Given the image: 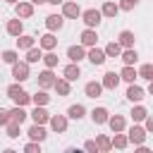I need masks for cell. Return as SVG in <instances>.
I'll return each instance as SVG.
<instances>
[{"label": "cell", "instance_id": "6da1fadb", "mask_svg": "<svg viewBox=\"0 0 153 153\" xmlns=\"http://www.w3.org/2000/svg\"><path fill=\"white\" fill-rule=\"evenodd\" d=\"M7 98H10L14 105H22V108L31 103V93H26V91H24V86H22L19 81H14V84H10V86H7Z\"/></svg>", "mask_w": 153, "mask_h": 153}, {"label": "cell", "instance_id": "7a4b0ae2", "mask_svg": "<svg viewBox=\"0 0 153 153\" xmlns=\"http://www.w3.org/2000/svg\"><path fill=\"white\" fill-rule=\"evenodd\" d=\"M10 67H12V79L19 81V84H24V81L31 76V69H29V62H26V60H17V62H12Z\"/></svg>", "mask_w": 153, "mask_h": 153}, {"label": "cell", "instance_id": "3957f363", "mask_svg": "<svg viewBox=\"0 0 153 153\" xmlns=\"http://www.w3.org/2000/svg\"><path fill=\"white\" fill-rule=\"evenodd\" d=\"M127 131V141L129 143H134V146H139V143H146V136H148V131L139 124V122H134L129 129H124Z\"/></svg>", "mask_w": 153, "mask_h": 153}, {"label": "cell", "instance_id": "277c9868", "mask_svg": "<svg viewBox=\"0 0 153 153\" xmlns=\"http://www.w3.org/2000/svg\"><path fill=\"white\" fill-rule=\"evenodd\" d=\"M81 22L88 26V29H98L100 26V22H103V14H100V10H96V7H91V10H81Z\"/></svg>", "mask_w": 153, "mask_h": 153}, {"label": "cell", "instance_id": "5b68a950", "mask_svg": "<svg viewBox=\"0 0 153 153\" xmlns=\"http://www.w3.org/2000/svg\"><path fill=\"white\" fill-rule=\"evenodd\" d=\"M48 127H50L55 134H65L67 127H69V120H67V115H50V117H48Z\"/></svg>", "mask_w": 153, "mask_h": 153}, {"label": "cell", "instance_id": "8992f818", "mask_svg": "<svg viewBox=\"0 0 153 153\" xmlns=\"http://www.w3.org/2000/svg\"><path fill=\"white\" fill-rule=\"evenodd\" d=\"M86 60L93 65V67H100V65H105V53H103V48H98V45H91V48H86Z\"/></svg>", "mask_w": 153, "mask_h": 153}, {"label": "cell", "instance_id": "52a82bcc", "mask_svg": "<svg viewBox=\"0 0 153 153\" xmlns=\"http://www.w3.org/2000/svg\"><path fill=\"white\" fill-rule=\"evenodd\" d=\"M14 14H17L19 19H31V17H33V5H31L29 0H17V2H14Z\"/></svg>", "mask_w": 153, "mask_h": 153}, {"label": "cell", "instance_id": "ba28073f", "mask_svg": "<svg viewBox=\"0 0 153 153\" xmlns=\"http://www.w3.org/2000/svg\"><path fill=\"white\" fill-rule=\"evenodd\" d=\"M55 79H57V74L50 69V67H45L43 72H38V88H53V84H55Z\"/></svg>", "mask_w": 153, "mask_h": 153}, {"label": "cell", "instance_id": "9c48e42d", "mask_svg": "<svg viewBox=\"0 0 153 153\" xmlns=\"http://www.w3.org/2000/svg\"><path fill=\"white\" fill-rule=\"evenodd\" d=\"M26 136H29V141H38V143H43L45 139H48V131H45V124H31L29 127V131H26Z\"/></svg>", "mask_w": 153, "mask_h": 153}, {"label": "cell", "instance_id": "30bf717a", "mask_svg": "<svg viewBox=\"0 0 153 153\" xmlns=\"http://www.w3.org/2000/svg\"><path fill=\"white\" fill-rule=\"evenodd\" d=\"M65 19H79V14H81V7L76 5V2H72V0H65L62 2V12H60Z\"/></svg>", "mask_w": 153, "mask_h": 153}, {"label": "cell", "instance_id": "8fae6325", "mask_svg": "<svg viewBox=\"0 0 153 153\" xmlns=\"http://www.w3.org/2000/svg\"><path fill=\"white\" fill-rule=\"evenodd\" d=\"M100 86H103V91H115L120 86V74L117 72H105L103 79H100Z\"/></svg>", "mask_w": 153, "mask_h": 153}, {"label": "cell", "instance_id": "7c38bea8", "mask_svg": "<svg viewBox=\"0 0 153 153\" xmlns=\"http://www.w3.org/2000/svg\"><path fill=\"white\" fill-rule=\"evenodd\" d=\"M124 96H127V100H129V103H141V100L146 98V88H141V86H136V84L131 81Z\"/></svg>", "mask_w": 153, "mask_h": 153}, {"label": "cell", "instance_id": "4fadbf2b", "mask_svg": "<svg viewBox=\"0 0 153 153\" xmlns=\"http://www.w3.org/2000/svg\"><path fill=\"white\" fill-rule=\"evenodd\" d=\"M53 88H55L57 98H65V96H69V93H72V81H67L65 76H57V79H55V84H53Z\"/></svg>", "mask_w": 153, "mask_h": 153}, {"label": "cell", "instance_id": "5bb4252c", "mask_svg": "<svg viewBox=\"0 0 153 153\" xmlns=\"http://www.w3.org/2000/svg\"><path fill=\"white\" fill-rule=\"evenodd\" d=\"M29 117H31V122H36V124H48L50 112L45 110V105H36V108L29 112Z\"/></svg>", "mask_w": 153, "mask_h": 153}, {"label": "cell", "instance_id": "9a60e30c", "mask_svg": "<svg viewBox=\"0 0 153 153\" xmlns=\"http://www.w3.org/2000/svg\"><path fill=\"white\" fill-rule=\"evenodd\" d=\"M79 41H81V45L84 48H91V45H96L98 43V33H96V29H84L81 33H79Z\"/></svg>", "mask_w": 153, "mask_h": 153}, {"label": "cell", "instance_id": "2e32d148", "mask_svg": "<svg viewBox=\"0 0 153 153\" xmlns=\"http://www.w3.org/2000/svg\"><path fill=\"white\" fill-rule=\"evenodd\" d=\"M38 48H41V50H55V48H57V36H55L53 31L43 33V36L38 38Z\"/></svg>", "mask_w": 153, "mask_h": 153}, {"label": "cell", "instance_id": "e0dca14e", "mask_svg": "<svg viewBox=\"0 0 153 153\" xmlns=\"http://www.w3.org/2000/svg\"><path fill=\"white\" fill-rule=\"evenodd\" d=\"M84 93H86V98H93V100L100 98V96H103L100 81H96V79H93V81H86V84H84Z\"/></svg>", "mask_w": 153, "mask_h": 153}, {"label": "cell", "instance_id": "ac0fdd59", "mask_svg": "<svg viewBox=\"0 0 153 153\" xmlns=\"http://www.w3.org/2000/svg\"><path fill=\"white\" fill-rule=\"evenodd\" d=\"M88 115H91V122H93V124H105L108 117H110V110L103 108V105H98V108H93Z\"/></svg>", "mask_w": 153, "mask_h": 153}, {"label": "cell", "instance_id": "d6986e66", "mask_svg": "<svg viewBox=\"0 0 153 153\" xmlns=\"http://www.w3.org/2000/svg\"><path fill=\"white\" fill-rule=\"evenodd\" d=\"M105 124L110 127V131H112V134H115V131H124V129H127V120H124V115H110Z\"/></svg>", "mask_w": 153, "mask_h": 153}, {"label": "cell", "instance_id": "ffe728a7", "mask_svg": "<svg viewBox=\"0 0 153 153\" xmlns=\"http://www.w3.org/2000/svg\"><path fill=\"white\" fill-rule=\"evenodd\" d=\"M62 26H65V17H62V14H48V17H45V29H48V31L55 33V31H60Z\"/></svg>", "mask_w": 153, "mask_h": 153}, {"label": "cell", "instance_id": "44dd1931", "mask_svg": "<svg viewBox=\"0 0 153 153\" xmlns=\"http://www.w3.org/2000/svg\"><path fill=\"white\" fill-rule=\"evenodd\" d=\"M117 43H120L122 48H134V43H136V36H134V31H129V29H122V31L117 33Z\"/></svg>", "mask_w": 153, "mask_h": 153}, {"label": "cell", "instance_id": "7402d4cb", "mask_svg": "<svg viewBox=\"0 0 153 153\" xmlns=\"http://www.w3.org/2000/svg\"><path fill=\"white\" fill-rule=\"evenodd\" d=\"M67 57H69V62H81V60H86V48L79 43V45H69L67 48Z\"/></svg>", "mask_w": 153, "mask_h": 153}, {"label": "cell", "instance_id": "603a6c76", "mask_svg": "<svg viewBox=\"0 0 153 153\" xmlns=\"http://www.w3.org/2000/svg\"><path fill=\"white\" fill-rule=\"evenodd\" d=\"M62 76H65L67 81H76V79L81 76V67H79V62H69V65H65Z\"/></svg>", "mask_w": 153, "mask_h": 153}, {"label": "cell", "instance_id": "cb8c5ba5", "mask_svg": "<svg viewBox=\"0 0 153 153\" xmlns=\"http://www.w3.org/2000/svg\"><path fill=\"white\" fill-rule=\"evenodd\" d=\"M100 14H103L105 19H115V17L120 14V7H117V2H112V0H103Z\"/></svg>", "mask_w": 153, "mask_h": 153}, {"label": "cell", "instance_id": "d4e9b609", "mask_svg": "<svg viewBox=\"0 0 153 153\" xmlns=\"http://www.w3.org/2000/svg\"><path fill=\"white\" fill-rule=\"evenodd\" d=\"M84 117H86V108H84L81 103H74V105H69V108H67V120L79 122V120H84Z\"/></svg>", "mask_w": 153, "mask_h": 153}, {"label": "cell", "instance_id": "484cf974", "mask_svg": "<svg viewBox=\"0 0 153 153\" xmlns=\"http://www.w3.org/2000/svg\"><path fill=\"white\" fill-rule=\"evenodd\" d=\"M7 112H10V122H14V124H24L26 117H29V112H26L22 105H14V108L7 110Z\"/></svg>", "mask_w": 153, "mask_h": 153}, {"label": "cell", "instance_id": "4316f807", "mask_svg": "<svg viewBox=\"0 0 153 153\" xmlns=\"http://www.w3.org/2000/svg\"><path fill=\"white\" fill-rule=\"evenodd\" d=\"M5 31H7L10 36H14V38H17L19 33H24V22H22L19 17H14V19H10V22H7Z\"/></svg>", "mask_w": 153, "mask_h": 153}, {"label": "cell", "instance_id": "83f0119b", "mask_svg": "<svg viewBox=\"0 0 153 153\" xmlns=\"http://www.w3.org/2000/svg\"><path fill=\"white\" fill-rule=\"evenodd\" d=\"M117 74H120V81H127V84H131V81H136V79H139V76H136V67H134V65H124Z\"/></svg>", "mask_w": 153, "mask_h": 153}, {"label": "cell", "instance_id": "f1b7e54d", "mask_svg": "<svg viewBox=\"0 0 153 153\" xmlns=\"http://www.w3.org/2000/svg\"><path fill=\"white\" fill-rule=\"evenodd\" d=\"M120 60H122L124 65H136V62H139V53H136V48H122Z\"/></svg>", "mask_w": 153, "mask_h": 153}, {"label": "cell", "instance_id": "f546056e", "mask_svg": "<svg viewBox=\"0 0 153 153\" xmlns=\"http://www.w3.org/2000/svg\"><path fill=\"white\" fill-rule=\"evenodd\" d=\"M31 45H36V38L29 33H19L17 36V50H29Z\"/></svg>", "mask_w": 153, "mask_h": 153}, {"label": "cell", "instance_id": "4dcf8cb0", "mask_svg": "<svg viewBox=\"0 0 153 153\" xmlns=\"http://www.w3.org/2000/svg\"><path fill=\"white\" fill-rule=\"evenodd\" d=\"M110 143H112V148H117V151H124V148L129 146L127 134H122V131H115V136H110Z\"/></svg>", "mask_w": 153, "mask_h": 153}, {"label": "cell", "instance_id": "1f68e13d", "mask_svg": "<svg viewBox=\"0 0 153 153\" xmlns=\"http://www.w3.org/2000/svg\"><path fill=\"white\" fill-rule=\"evenodd\" d=\"M41 60H43V65H45V67H50V69H55V67H57V62H60V57H57V53H55V50H45V53L41 55Z\"/></svg>", "mask_w": 153, "mask_h": 153}, {"label": "cell", "instance_id": "d6a6232c", "mask_svg": "<svg viewBox=\"0 0 153 153\" xmlns=\"http://www.w3.org/2000/svg\"><path fill=\"white\" fill-rule=\"evenodd\" d=\"M136 76L143 79V81H153V65H151V62H143V65L136 69Z\"/></svg>", "mask_w": 153, "mask_h": 153}, {"label": "cell", "instance_id": "836d02e7", "mask_svg": "<svg viewBox=\"0 0 153 153\" xmlns=\"http://www.w3.org/2000/svg\"><path fill=\"white\" fill-rule=\"evenodd\" d=\"M129 115H131V120H134V122H143V117L148 115V108H146V105H141V103H134V108H131V112H129Z\"/></svg>", "mask_w": 153, "mask_h": 153}, {"label": "cell", "instance_id": "e575fe53", "mask_svg": "<svg viewBox=\"0 0 153 153\" xmlns=\"http://www.w3.org/2000/svg\"><path fill=\"white\" fill-rule=\"evenodd\" d=\"M96 146H98V153L112 151V143H110V136H108V134H98V136H96Z\"/></svg>", "mask_w": 153, "mask_h": 153}, {"label": "cell", "instance_id": "d590c367", "mask_svg": "<svg viewBox=\"0 0 153 153\" xmlns=\"http://www.w3.org/2000/svg\"><path fill=\"white\" fill-rule=\"evenodd\" d=\"M31 103H33V105H48V103H50L48 91H45V88H38V91L31 96Z\"/></svg>", "mask_w": 153, "mask_h": 153}, {"label": "cell", "instance_id": "8d00e7d4", "mask_svg": "<svg viewBox=\"0 0 153 153\" xmlns=\"http://www.w3.org/2000/svg\"><path fill=\"white\" fill-rule=\"evenodd\" d=\"M103 53H105V57H120V53H122V45H120L117 41H110V43L103 48Z\"/></svg>", "mask_w": 153, "mask_h": 153}, {"label": "cell", "instance_id": "74e56055", "mask_svg": "<svg viewBox=\"0 0 153 153\" xmlns=\"http://www.w3.org/2000/svg\"><path fill=\"white\" fill-rule=\"evenodd\" d=\"M24 53H26V62H29V65L38 62V60H41V55H43V50H41V48H36V45H31V48H29V50H24Z\"/></svg>", "mask_w": 153, "mask_h": 153}, {"label": "cell", "instance_id": "f35d334b", "mask_svg": "<svg viewBox=\"0 0 153 153\" xmlns=\"http://www.w3.org/2000/svg\"><path fill=\"white\" fill-rule=\"evenodd\" d=\"M0 57H2V62H5V65H12V62H17V60H19V50H2V53H0Z\"/></svg>", "mask_w": 153, "mask_h": 153}, {"label": "cell", "instance_id": "ab89813d", "mask_svg": "<svg viewBox=\"0 0 153 153\" xmlns=\"http://www.w3.org/2000/svg\"><path fill=\"white\" fill-rule=\"evenodd\" d=\"M5 129H7V136H10V139H19V136H22V124L7 122V124H5Z\"/></svg>", "mask_w": 153, "mask_h": 153}, {"label": "cell", "instance_id": "60d3db41", "mask_svg": "<svg viewBox=\"0 0 153 153\" xmlns=\"http://www.w3.org/2000/svg\"><path fill=\"white\" fill-rule=\"evenodd\" d=\"M24 153H41V143L38 141H29L24 146Z\"/></svg>", "mask_w": 153, "mask_h": 153}, {"label": "cell", "instance_id": "b9f144b4", "mask_svg": "<svg viewBox=\"0 0 153 153\" xmlns=\"http://www.w3.org/2000/svg\"><path fill=\"white\" fill-rule=\"evenodd\" d=\"M117 7H120V12H131L136 5H134L131 0H120V2H117Z\"/></svg>", "mask_w": 153, "mask_h": 153}, {"label": "cell", "instance_id": "7bdbcfd3", "mask_svg": "<svg viewBox=\"0 0 153 153\" xmlns=\"http://www.w3.org/2000/svg\"><path fill=\"white\" fill-rule=\"evenodd\" d=\"M10 122V112H7V108H0V127H5Z\"/></svg>", "mask_w": 153, "mask_h": 153}, {"label": "cell", "instance_id": "ee69618b", "mask_svg": "<svg viewBox=\"0 0 153 153\" xmlns=\"http://www.w3.org/2000/svg\"><path fill=\"white\" fill-rule=\"evenodd\" d=\"M143 129H146L148 134L153 131V117H151V115H146V117H143Z\"/></svg>", "mask_w": 153, "mask_h": 153}, {"label": "cell", "instance_id": "f6af8a7d", "mask_svg": "<svg viewBox=\"0 0 153 153\" xmlns=\"http://www.w3.org/2000/svg\"><path fill=\"white\" fill-rule=\"evenodd\" d=\"M84 148H86L88 153H98V146H96V141H86V143H84Z\"/></svg>", "mask_w": 153, "mask_h": 153}, {"label": "cell", "instance_id": "bcb514c9", "mask_svg": "<svg viewBox=\"0 0 153 153\" xmlns=\"http://www.w3.org/2000/svg\"><path fill=\"white\" fill-rule=\"evenodd\" d=\"M45 2H48V5H62L65 0H45Z\"/></svg>", "mask_w": 153, "mask_h": 153}, {"label": "cell", "instance_id": "7dc6e473", "mask_svg": "<svg viewBox=\"0 0 153 153\" xmlns=\"http://www.w3.org/2000/svg\"><path fill=\"white\" fill-rule=\"evenodd\" d=\"M29 2H31V5H33V7H36V5H43V2H45V0H29Z\"/></svg>", "mask_w": 153, "mask_h": 153}, {"label": "cell", "instance_id": "c3c4849f", "mask_svg": "<svg viewBox=\"0 0 153 153\" xmlns=\"http://www.w3.org/2000/svg\"><path fill=\"white\" fill-rule=\"evenodd\" d=\"M5 2H7V5H14V2H17V0H5Z\"/></svg>", "mask_w": 153, "mask_h": 153}, {"label": "cell", "instance_id": "681fc988", "mask_svg": "<svg viewBox=\"0 0 153 153\" xmlns=\"http://www.w3.org/2000/svg\"><path fill=\"white\" fill-rule=\"evenodd\" d=\"M131 2H134V5H139V2H141V0H131Z\"/></svg>", "mask_w": 153, "mask_h": 153}, {"label": "cell", "instance_id": "f907efd6", "mask_svg": "<svg viewBox=\"0 0 153 153\" xmlns=\"http://www.w3.org/2000/svg\"><path fill=\"white\" fill-rule=\"evenodd\" d=\"M0 81H2V74H0Z\"/></svg>", "mask_w": 153, "mask_h": 153}]
</instances>
